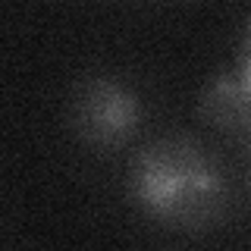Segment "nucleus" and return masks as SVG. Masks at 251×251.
Instances as JSON below:
<instances>
[{
  "mask_svg": "<svg viewBox=\"0 0 251 251\" xmlns=\"http://www.w3.org/2000/svg\"><path fill=\"white\" fill-rule=\"evenodd\" d=\"M126 192L145 220L170 232L217 229L232 207L229 170L192 135H160L132 154Z\"/></svg>",
  "mask_w": 251,
  "mask_h": 251,
  "instance_id": "obj_1",
  "label": "nucleus"
},
{
  "mask_svg": "<svg viewBox=\"0 0 251 251\" xmlns=\"http://www.w3.org/2000/svg\"><path fill=\"white\" fill-rule=\"evenodd\" d=\"M66 120L78 145L94 154H113L135 138L141 126V98L116 75H85L73 88Z\"/></svg>",
  "mask_w": 251,
  "mask_h": 251,
  "instance_id": "obj_2",
  "label": "nucleus"
},
{
  "mask_svg": "<svg viewBox=\"0 0 251 251\" xmlns=\"http://www.w3.org/2000/svg\"><path fill=\"white\" fill-rule=\"evenodd\" d=\"M198 116L226 138L251 141V91L235 69L217 73L201 91Z\"/></svg>",
  "mask_w": 251,
  "mask_h": 251,
  "instance_id": "obj_3",
  "label": "nucleus"
},
{
  "mask_svg": "<svg viewBox=\"0 0 251 251\" xmlns=\"http://www.w3.org/2000/svg\"><path fill=\"white\" fill-rule=\"evenodd\" d=\"M235 73L242 75V82L248 85L251 91V16L242 28V38H239V53H235Z\"/></svg>",
  "mask_w": 251,
  "mask_h": 251,
  "instance_id": "obj_4",
  "label": "nucleus"
}]
</instances>
